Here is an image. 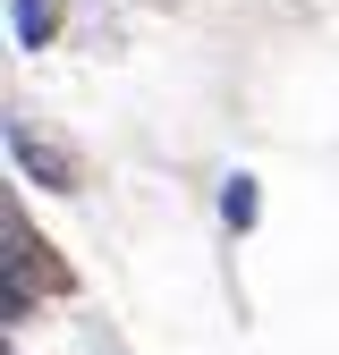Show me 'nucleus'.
I'll return each mask as SVG.
<instances>
[{
    "label": "nucleus",
    "mask_w": 339,
    "mask_h": 355,
    "mask_svg": "<svg viewBox=\"0 0 339 355\" xmlns=\"http://www.w3.org/2000/svg\"><path fill=\"white\" fill-rule=\"evenodd\" d=\"M9 26L26 51H42V34H51V0H9Z\"/></svg>",
    "instance_id": "4"
},
{
    "label": "nucleus",
    "mask_w": 339,
    "mask_h": 355,
    "mask_svg": "<svg viewBox=\"0 0 339 355\" xmlns=\"http://www.w3.org/2000/svg\"><path fill=\"white\" fill-rule=\"evenodd\" d=\"M221 220H229V229H238V237L254 229V220H263V195H254V178H246V169H238V178H229V187H221Z\"/></svg>",
    "instance_id": "3"
},
{
    "label": "nucleus",
    "mask_w": 339,
    "mask_h": 355,
    "mask_svg": "<svg viewBox=\"0 0 339 355\" xmlns=\"http://www.w3.org/2000/svg\"><path fill=\"white\" fill-rule=\"evenodd\" d=\"M9 279H17V288H26V279H42V288H68V271L51 262V245L26 229V211H17V203H9Z\"/></svg>",
    "instance_id": "2"
},
{
    "label": "nucleus",
    "mask_w": 339,
    "mask_h": 355,
    "mask_svg": "<svg viewBox=\"0 0 339 355\" xmlns=\"http://www.w3.org/2000/svg\"><path fill=\"white\" fill-rule=\"evenodd\" d=\"M9 161L26 169V178H42L51 195H76L85 187V169H76V153L60 144V136H42L34 119H9Z\"/></svg>",
    "instance_id": "1"
}]
</instances>
